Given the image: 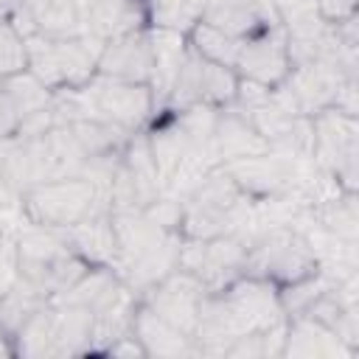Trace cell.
I'll use <instances>...</instances> for the list:
<instances>
[{
    "label": "cell",
    "mask_w": 359,
    "mask_h": 359,
    "mask_svg": "<svg viewBox=\"0 0 359 359\" xmlns=\"http://www.w3.org/2000/svg\"><path fill=\"white\" fill-rule=\"evenodd\" d=\"M283 323L286 311L280 306L278 286L255 275H238L222 289L205 292L199 303L196 353L222 356L230 342Z\"/></svg>",
    "instance_id": "cell-1"
},
{
    "label": "cell",
    "mask_w": 359,
    "mask_h": 359,
    "mask_svg": "<svg viewBox=\"0 0 359 359\" xmlns=\"http://www.w3.org/2000/svg\"><path fill=\"white\" fill-rule=\"evenodd\" d=\"M112 233H115L112 269L137 297L180 266L182 233L160 224L146 210L112 213Z\"/></svg>",
    "instance_id": "cell-2"
},
{
    "label": "cell",
    "mask_w": 359,
    "mask_h": 359,
    "mask_svg": "<svg viewBox=\"0 0 359 359\" xmlns=\"http://www.w3.org/2000/svg\"><path fill=\"white\" fill-rule=\"evenodd\" d=\"M53 112L59 123L73 121V118H93V121L112 123L129 135L149 129L157 118L154 93L149 84L123 81V79H112L101 73H95L79 90L56 93Z\"/></svg>",
    "instance_id": "cell-3"
},
{
    "label": "cell",
    "mask_w": 359,
    "mask_h": 359,
    "mask_svg": "<svg viewBox=\"0 0 359 359\" xmlns=\"http://www.w3.org/2000/svg\"><path fill=\"white\" fill-rule=\"evenodd\" d=\"M182 219L180 233L182 238H216L227 233H244L252 222V202L224 171V165L210 168L202 180H196L182 196Z\"/></svg>",
    "instance_id": "cell-4"
},
{
    "label": "cell",
    "mask_w": 359,
    "mask_h": 359,
    "mask_svg": "<svg viewBox=\"0 0 359 359\" xmlns=\"http://www.w3.org/2000/svg\"><path fill=\"white\" fill-rule=\"evenodd\" d=\"M20 213L25 216L28 224L48 230H65L90 216L112 213L107 180L90 174L45 180L20 196Z\"/></svg>",
    "instance_id": "cell-5"
},
{
    "label": "cell",
    "mask_w": 359,
    "mask_h": 359,
    "mask_svg": "<svg viewBox=\"0 0 359 359\" xmlns=\"http://www.w3.org/2000/svg\"><path fill=\"white\" fill-rule=\"evenodd\" d=\"M93 339V314L76 303L50 297L11 339V353L25 359L87 356Z\"/></svg>",
    "instance_id": "cell-6"
},
{
    "label": "cell",
    "mask_w": 359,
    "mask_h": 359,
    "mask_svg": "<svg viewBox=\"0 0 359 359\" xmlns=\"http://www.w3.org/2000/svg\"><path fill=\"white\" fill-rule=\"evenodd\" d=\"M320 269H323V258L314 241L303 230L292 224H272L258 233H247L244 275L264 278L280 289Z\"/></svg>",
    "instance_id": "cell-7"
},
{
    "label": "cell",
    "mask_w": 359,
    "mask_h": 359,
    "mask_svg": "<svg viewBox=\"0 0 359 359\" xmlns=\"http://www.w3.org/2000/svg\"><path fill=\"white\" fill-rule=\"evenodd\" d=\"M14 244L17 278L39 289L45 297H59L90 269V264L67 247L59 230L28 224L25 230L14 233Z\"/></svg>",
    "instance_id": "cell-8"
},
{
    "label": "cell",
    "mask_w": 359,
    "mask_h": 359,
    "mask_svg": "<svg viewBox=\"0 0 359 359\" xmlns=\"http://www.w3.org/2000/svg\"><path fill=\"white\" fill-rule=\"evenodd\" d=\"M101 45L90 42L81 34L56 36V34H28L25 36V70L36 76L53 95L79 90L95 76Z\"/></svg>",
    "instance_id": "cell-9"
},
{
    "label": "cell",
    "mask_w": 359,
    "mask_h": 359,
    "mask_svg": "<svg viewBox=\"0 0 359 359\" xmlns=\"http://www.w3.org/2000/svg\"><path fill=\"white\" fill-rule=\"evenodd\" d=\"M317 174L331 180L339 191L356 194L359 188V121L356 115L328 107L311 115V151Z\"/></svg>",
    "instance_id": "cell-10"
},
{
    "label": "cell",
    "mask_w": 359,
    "mask_h": 359,
    "mask_svg": "<svg viewBox=\"0 0 359 359\" xmlns=\"http://www.w3.org/2000/svg\"><path fill=\"white\" fill-rule=\"evenodd\" d=\"M165 185L157 171V163L149 149V135L135 132L123 151L118 154L109 180H107V194H109V210L112 213H132V210H146L157 196H163Z\"/></svg>",
    "instance_id": "cell-11"
},
{
    "label": "cell",
    "mask_w": 359,
    "mask_h": 359,
    "mask_svg": "<svg viewBox=\"0 0 359 359\" xmlns=\"http://www.w3.org/2000/svg\"><path fill=\"white\" fill-rule=\"evenodd\" d=\"M300 163L283 151L266 149L252 157H241L233 163H224V171L233 177V182L258 205H275L292 199V194L300 188Z\"/></svg>",
    "instance_id": "cell-12"
},
{
    "label": "cell",
    "mask_w": 359,
    "mask_h": 359,
    "mask_svg": "<svg viewBox=\"0 0 359 359\" xmlns=\"http://www.w3.org/2000/svg\"><path fill=\"white\" fill-rule=\"evenodd\" d=\"M244 258H247L244 233H227L216 238H182L180 269L191 272L194 278L202 280L208 292H213L244 275Z\"/></svg>",
    "instance_id": "cell-13"
},
{
    "label": "cell",
    "mask_w": 359,
    "mask_h": 359,
    "mask_svg": "<svg viewBox=\"0 0 359 359\" xmlns=\"http://www.w3.org/2000/svg\"><path fill=\"white\" fill-rule=\"evenodd\" d=\"M233 70L252 84L261 87H280L292 70V59H289V39H286V28L283 22L250 36L238 42V53L233 62Z\"/></svg>",
    "instance_id": "cell-14"
},
{
    "label": "cell",
    "mask_w": 359,
    "mask_h": 359,
    "mask_svg": "<svg viewBox=\"0 0 359 359\" xmlns=\"http://www.w3.org/2000/svg\"><path fill=\"white\" fill-rule=\"evenodd\" d=\"M205 286L199 278H194L185 269H174L168 272L163 280H157L154 286H149L140 294V303L149 306L157 317H163L165 323H171L174 328L191 334L196 339V325H199V303L205 297Z\"/></svg>",
    "instance_id": "cell-15"
},
{
    "label": "cell",
    "mask_w": 359,
    "mask_h": 359,
    "mask_svg": "<svg viewBox=\"0 0 359 359\" xmlns=\"http://www.w3.org/2000/svg\"><path fill=\"white\" fill-rule=\"evenodd\" d=\"M95 73L123 79V81L149 84L151 76H154V48H151L149 25L104 42L101 50H98Z\"/></svg>",
    "instance_id": "cell-16"
},
{
    "label": "cell",
    "mask_w": 359,
    "mask_h": 359,
    "mask_svg": "<svg viewBox=\"0 0 359 359\" xmlns=\"http://www.w3.org/2000/svg\"><path fill=\"white\" fill-rule=\"evenodd\" d=\"M81 36L104 45L121 34L149 25V8L143 0H76Z\"/></svg>",
    "instance_id": "cell-17"
},
{
    "label": "cell",
    "mask_w": 359,
    "mask_h": 359,
    "mask_svg": "<svg viewBox=\"0 0 359 359\" xmlns=\"http://www.w3.org/2000/svg\"><path fill=\"white\" fill-rule=\"evenodd\" d=\"M199 20L241 42L278 25L280 11L278 0H208Z\"/></svg>",
    "instance_id": "cell-18"
},
{
    "label": "cell",
    "mask_w": 359,
    "mask_h": 359,
    "mask_svg": "<svg viewBox=\"0 0 359 359\" xmlns=\"http://www.w3.org/2000/svg\"><path fill=\"white\" fill-rule=\"evenodd\" d=\"M283 359H351V351L328 325L309 314L286 317V337H283Z\"/></svg>",
    "instance_id": "cell-19"
},
{
    "label": "cell",
    "mask_w": 359,
    "mask_h": 359,
    "mask_svg": "<svg viewBox=\"0 0 359 359\" xmlns=\"http://www.w3.org/2000/svg\"><path fill=\"white\" fill-rule=\"evenodd\" d=\"M8 20L28 34H56L73 36L81 34L79 3L76 0H11Z\"/></svg>",
    "instance_id": "cell-20"
},
{
    "label": "cell",
    "mask_w": 359,
    "mask_h": 359,
    "mask_svg": "<svg viewBox=\"0 0 359 359\" xmlns=\"http://www.w3.org/2000/svg\"><path fill=\"white\" fill-rule=\"evenodd\" d=\"M210 146H213V157L219 165L241 160V157H252V154H261L269 149V143L261 137V132L233 104L224 109H216Z\"/></svg>",
    "instance_id": "cell-21"
},
{
    "label": "cell",
    "mask_w": 359,
    "mask_h": 359,
    "mask_svg": "<svg viewBox=\"0 0 359 359\" xmlns=\"http://www.w3.org/2000/svg\"><path fill=\"white\" fill-rule=\"evenodd\" d=\"M132 337L140 342L146 356H168V359L199 356L196 353V339L191 334L174 328L163 317H157L149 306L140 303V297H137V309H135V317H132Z\"/></svg>",
    "instance_id": "cell-22"
},
{
    "label": "cell",
    "mask_w": 359,
    "mask_h": 359,
    "mask_svg": "<svg viewBox=\"0 0 359 359\" xmlns=\"http://www.w3.org/2000/svg\"><path fill=\"white\" fill-rule=\"evenodd\" d=\"M149 34H151V48H154V76H151L149 87L154 93V107L160 115L165 109L168 93L174 87V79H177L191 45H188V34H182V31L149 25Z\"/></svg>",
    "instance_id": "cell-23"
},
{
    "label": "cell",
    "mask_w": 359,
    "mask_h": 359,
    "mask_svg": "<svg viewBox=\"0 0 359 359\" xmlns=\"http://www.w3.org/2000/svg\"><path fill=\"white\" fill-rule=\"evenodd\" d=\"M73 252H79L90 266H112L115 264V233H112V213L90 216L73 227L59 230Z\"/></svg>",
    "instance_id": "cell-24"
},
{
    "label": "cell",
    "mask_w": 359,
    "mask_h": 359,
    "mask_svg": "<svg viewBox=\"0 0 359 359\" xmlns=\"http://www.w3.org/2000/svg\"><path fill=\"white\" fill-rule=\"evenodd\" d=\"M311 219H317L320 230L328 233L331 238H337V244H353L356 247V227H359V216H356V194L348 191H334V196L320 199L317 205L311 202Z\"/></svg>",
    "instance_id": "cell-25"
},
{
    "label": "cell",
    "mask_w": 359,
    "mask_h": 359,
    "mask_svg": "<svg viewBox=\"0 0 359 359\" xmlns=\"http://www.w3.org/2000/svg\"><path fill=\"white\" fill-rule=\"evenodd\" d=\"M50 297H45L39 289H34L31 283H25L22 278H17L3 294H0V334L11 339L20 334V328L48 303Z\"/></svg>",
    "instance_id": "cell-26"
},
{
    "label": "cell",
    "mask_w": 359,
    "mask_h": 359,
    "mask_svg": "<svg viewBox=\"0 0 359 359\" xmlns=\"http://www.w3.org/2000/svg\"><path fill=\"white\" fill-rule=\"evenodd\" d=\"M241 87V76L230 65L202 59V104L213 109H224L236 101Z\"/></svg>",
    "instance_id": "cell-27"
},
{
    "label": "cell",
    "mask_w": 359,
    "mask_h": 359,
    "mask_svg": "<svg viewBox=\"0 0 359 359\" xmlns=\"http://www.w3.org/2000/svg\"><path fill=\"white\" fill-rule=\"evenodd\" d=\"M188 42H191V48H194L202 59L219 62V65H230V67H233L236 53H238V39L222 34L219 28H213V25H208V22H202V20L188 31Z\"/></svg>",
    "instance_id": "cell-28"
},
{
    "label": "cell",
    "mask_w": 359,
    "mask_h": 359,
    "mask_svg": "<svg viewBox=\"0 0 359 359\" xmlns=\"http://www.w3.org/2000/svg\"><path fill=\"white\" fill-rule=\"evenodd\" d=\"M283 337H286V323L283 325H275L269 331L250 334V337H241V339L230 342L222 356L224 359H266V356H280Z\"/></svg>",
    "instance_id": "cell-29"
},
{
    "label": "cell",
    "mask_w": 359,
    "mask_h": 359,
    "mask_svg": "<svg viewBox=\"0 0 359 359\" xmlns=\"http://www.w3.org/2000/svg\"><path fill=\"white\" fill-rule=\"evenodd\" d=\"M25 70V34L14 25V20L0 17V79Z\"/></svg>",
    "instance_id": "cell-30"
},
{
    "label": "cell",
    "mask_w": 359,
    "mask_h": 359,
    "mask_svg": "<svg viewBox=\"0 0 359 359\" xmlns=\"http://www.w3.org/2000/svg\"><path fill=\"white\" fill-rule=\"evenodd\" d=\"M17 280V244L14 233L0 230V294Z\"/></svg>",
    "instance_id": "cell-31"
},
{
    "label": "cell",
    "mask_w": 359,
    "mask_h": 359,
    "mask_svg": "<svg viewBox=\"0 0 359 359\" xmlns=\"http://www.w3.org/2000/svg\"><path fill=\"white\" fill-rule=\"evenodd\" d=\"M311 6L328 25H337L356 14V0H311Z\"/></svg>",
    "instance_id": "cell-32"
},
{
    "label": "cell",
    "mask_w": 359,
    "mask_h": 359,
    "mask_svg": "<svg viewBox=\"0 0 359 359\" xmlns=\"http://www.w3.org/2000/svg\"><path fill=\"white\" fill-rule=\"evenodd\" d=\"M14 208H20V196L14 194V188H11V182L3 171V160H0V213L14 210Z\"/></svg>",
    "instance_id": "cell-33"
},
{
    "label": "cell",
    "mask_w": 359,
    "mask_h": 359,
    "mask_svg": "<svg viewBox=\"0 0 359 359\" xmlns=\"http://www.w3.org/2000/svg\"><path fill=\"white\" fill-rule=\"evenodd\" d=\"M194 3H199V6H202V8H205V3H208V0H194Z\"/></svg>",
    "instance_id": "cell-34"
}]
</instances>
